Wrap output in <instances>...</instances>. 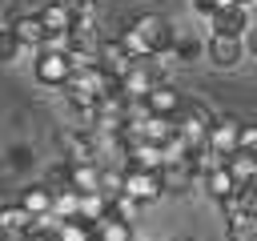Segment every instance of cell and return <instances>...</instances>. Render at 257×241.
<instances>
[{
    "mask_svg": "<svg viewBox=\"0 0 257 241\" xmlns=\"http://www.w3.org/2000/svg\"><path fill=\"white\" fill-rule=\"evenodd\" d=\"M128 24H133V28H137V36L145 40L149 56L173 52V44H177V32H173V24H169L165 16H157V12H141V16H133Z\"/></svg>",
    "mask_w": 257,
    "mask_h": 241,
    "instance_id": "cell-1",
    "label": "cell"
},
{
    "mask_svg": "<svg viewBox=\"0 0 257 241\" xmlns=\"http://www.w3.org/2000/svg\"><path fill=\"white\" fill-rule=\"evenodd\" d=\"M32 76L40 80V84H48V88H64V80L72 76V56L64 52V48H40V52H32Z\"/></svg>",
    "mask_w": 257,
    "mask_h": 241,
    "instance_id": "cell-2",
    "label": "cell"
},
{
    "mask_svg": "<svg viewBox=\"0 0 257 241\" xmlns=\"http://www.w3.org/2000/svg\"><path fill=\"white\" fill-rule=\"evenodd\" d=\"M124 193H133L141 205H153L161 201L165 189V169H149V165H128L124 161Z\"/></svg>",
    "mask_w": 257,
    "mask_h": 241,
    "instance_id": "cell-3",
    "label": "cell"
},
{
    "mask_svg": "<svg viewBox=\"0 0 257 241\" xmlns=\"http://www.w3.org/2000/svg\"><path fill=\"white\" fill-rule=\"evenodd\" d=\"M213 120H217V112H209L201 100H185V104H181V112H177V129H181V137H185L193 149L209 141Z\"/></svg>",
    "mask_w": 257,
    "mask_h": 241,
    "instance_id": "cell-4",
    "label": "cell"
},
{
    "mask_svg": "<svg viewBox=\"0 0 257 241\" xmlns=\"http://www.w3.org/2000/svg\"><path fill=\"white\" fill-rule=\"evenodd\" d=\"M137 60H141V56H133V48L116 36V40H104V44H100V60H96V64L104 68V76L124 80V76L133 72V64H137Z\"/></svg>",
    "mask_w": 257,
    "mask_h": 241,
    "instance_id": "cell-5",
    "label": "cell"
},
{
    "mask_svg": "<svg viewBox=\"0 0 257 241\" xmlns=\"http://www.w3.org/2000/svg\"><path fill=\"white\" fill-rule=\"evenodd\" d=\"M205 52H209V60L217 68H233L241 56H249L245 52V36H225V32H213L209 44H205Z\"/></svg>",
    "mask_w": 257,
    "mask_h": 241,
    "instance_id": "cell-6",
    "label": "cell"
},
{
    "mask_svg": "<svg viewBox=\"0 0 257 241\" xmlns=\"http://www.w3.org/2000/svg\"><path fill=\"white\" fill-rule=\"evenodd\" d=\"M157 80H165V72L157 68V60H153V56H141V60L133 64V72L124 76V92H128L133 100H145V96H149V88H153Z\"/></svg>",
    "mask_w": 257,
    "mask_h": 241,
    "instance_id": "cell-7",
    "label": "cell"
},
{
    "mask_svg": "<svg viewBox=\"0 0 257 241\" xmlns=\"http://www.w3.org/2000/svg\"><path fill=\"white\" fill-rule=\"evenodd\" d=\"M209 24H213V32H225V36H245V32L253 28L245 4H221V8L209 16Z\"/></svg>",
    "mask_w": 257,
    "mask_h": 241,
    "instance_id": "cell-8",
    "label": "cell"
},
{
    "mask_svg": "<svg viewBox=\"0 0 257 241\" xmlns=\"http://www.w3.org/2000/svg\"><path fill=\"white\" fill-rule=\"evenodd\" d=\"M141 104H145L149 112H161V116H177V112H181V104H185V96H181V92H177L169 80H157Z\"/></svg>",
    "mask_w": 257,
    "mask_h": 241,
    "instance_id": "cell-9",
    "label": "cell"
},
{
    "mask_svg": "<svg viewBox=\"0 0 257 241\" xmlns=\"http://www.w3.org/2000/svg\"><path fill=\"white\" fill-rule=\"evenodd\" d=\"M241 125H245V120H237V116H229V112H225V116H217V120H213V129H209V145H213V149H221V153L229 157L233 149H241Z\"/></svg>",
    "mask_w": 257,
    "mask_h": 241,
    "instance_id": "cell-10",
    "label": "cell"
},
{
    "mask_svg": "<svg viewBox=\"0 0 257 241\" xmlns=\"http://www.w3.org/2000/svg\"><path fill=\"white\" fill-rule=\"evenodd\" d=\"M201 185H205V193H209L213 201H225V197H237L245 181H241V177H237V173L229 169V161H225L221 169H213L209 177H201Z\"/></svg>",
    "mask_w": 257,
    "mask_h": 241,
    "instance_id": "cell-11",
    "label": "cell"
},
{
    "mask_svg": "<svg viewBox=\"0 0 257 241\" xmlns=\"http://www.w3.org/2000/svg\"><path fill=\"white\" fill-rule=\"evenodd\" d=\"M12 32L24 40V48H28V52H40V48L48 44V24L40 20V12H28V16H20V20L12 24Z\"/></svg>",
    "mask_w": 257,
    "mask_h": 241,
    "instance_id": "cell-12",
    "label": "cell"
},
{
    "mask_svg": "<svg viewBox=\"0 0 257 241\" xmlns=\"http://www.w3.org/2000/svg\"><path fill=\"white\" fill-rule=\"evenodd\" d=\"M64 149H68V165L96 161V133H92V129H76V133H68Z\"/></svg>",
    "mask_w": 257,
    "mask_h": 241,
    "instance_id": "cell-13",
    "label": "cell"
},
{
    "mask_svg": "<svg viewBox=\"0 0 257 241\" xmlns=\"http://www.w3.org/2000/svg\"><path fill=\"white\" fill-rule=\"evenodd\" d=\"M20 205H24L32 217H40V213H56V189H48L44 181H40V185H24Z\"/></svg>",
    "mask_w": 257,
    "mask_h": 241,
    "instance_id": "cell-14",
    "label": "cell"
},
{
    "mask_svg": "<svg viewBox=\"0 0 257 241\" xmlns=\"http://www.w3.org/2000/svg\"><path fill=\"white\" fill-rule=\"evenodd\" d=\"M40 20L48 24V32H72V28H76V16H72L68 0H48V4H40Z\"/></svg>",
    "mask_w": 257,
    "mask_h": 241,
    "instance_id": "cell-15",
    "label": "cell"
},
{
    "mask_svg": "<svg viewBox=\"0 0 257 241\" xmlns=\"http://www.w3.org/2000/svg\"><path fill=\"white\" fill-rule=\"evenodd\" d=\"M28 221H32V213L20 205V197L0 205V229H4V237H20V233L28 229Z\"/></svg>",
    "mask_w": 257,
    "mask_h": 241,
    "instance_id": "cell-16",
    "label": "cell"
},
{
    "mask_svg": "<svg viewBox=\"0 0 257 241\" xmlns=\"http://www.w3.org/2000/svg\"><path fill=\"white\" fill-rule=\"evenodd\" d=\"M193 181H201V177H197V169L189 161H169L165 165V189L169 193H189Z\"/></svg>",
    "mask_w": 257,
    "mask_h": 241,
    "instance_id": "cell-17",
    "label": "cell"
},
{
    "mask_svg": "<svg viewBox=\"0 0 257 241\" xmlns=\"http://www.w3.org/2000/svg\"><path fill=\"white\" fill-rule=\"evenodd\" d=\"M96 241H133V221L108 213L104 221H96Z\"/></svg>",
    "mask_w": 257,
    "mask_h": 241,
    "instance_id": "cell-18",
    "label": "cell"
},
{
    "mask_svg": "<svg viewBox=\"0 0 257 241\" xmlns=\"http://www.w3.org/2000/svg\"><path fill=\"white\" fill-rule=\"evenodd\" d=\"M225 237L229 241H257V213H237L225 221Z\"/></svg>",
    "mask_w": 257,
    "mask_h": 241,
    "instance_id": "cell-19",
    "label": "cell"
},
{
    "mask_svg": "<svg viewBox=\"0 0 257 241\" xmlns=\"http://www.w3.org/2000/svg\"><path fill=\"white\" fill-rule=\"evenodd\" d=\"M100 165L96 161H84V165H72V185L80 189V193H96L100 189Z\"/></svg>",
    "mask_w": 257,
    "mask_h": 241,
    "instance_id": "cell-20",
    "label": "cell"
},
{
    "mask_svg": "<svg viewBox=\"0 0 257 241\" xmlns=\"http://www.w3.org/2000/svg\"><path fill=\"white\" fill-rule=\"evenodd\" d=\"M229 169H233L241 181H253V177H257V153H253V149H233V153H229Z\"/></svg>",
    "mask_w": 257,
    "mask_h": 241,
    "instance_id": "cell-21",
    "label": "cell"
},
{
    "mask_svg": "<svg viewBox=\"0 0 257 241\" xmlns=\"http://www.w3.org/2000/svg\"><path fill=\"white\" fill-rule=\"evenodd\" d=\"M201 52H205V44H201L197 36H177V44H173V56H177L181 64H193Z\"/></svg>",
    "mask_w": 257,
    "mask_h": 241,
    "instance_id": "cell-22",
    "label": "cell"
},
{
    "mask_svg": "<svg viewBox=\"0 0 257 241\" xmlns=\"http://www.w3.org/2000/svg\"><path fill=\"white\" fill-rule=\"evenodd\" d=\"M100 193L112 201V197H120L124 193V169H104L100 173Z\"/></svg>",
    "mask_w": 257,
    "mask_h": 241,
    "instance_id": "cell-23",
    "label": "cell"
},
{
    "mask_svg": "<svg viewBox=\"0 0 257 241\" xmlns=\"http://www.w3.org/2000/svg\"><path fill=\"white\" fill-rule=\"evenodd\" d=\"M20 52H28V48H24V40H20L12 28H4V32H0V60H16Z\"/></svg>",
    "mask_w": 257,
    "mask_h": 241,
    "instance_id": "cell-24",
    "label": "cell"
},
{
    "mask_svg": "<svg viewBox=\"0 0 257 241\" xmlns=\"http://www.w3.org/2000/svg\"><path fill=\"white\" fill-rule=\"evenodd\" d=\"M44 185H48V189H56V193H60V189H68V185H72V165H68V161H64V165H52V169L44 173Z\"/></svg>",
    "mask_w": 257,
    "mask_h": 241,
    "instance_id": "cell-25",
    "label": "cell"
},
{
    "mask_svg": "<svg viewBox=\"0 0 257 241\" xmlns=\"http://www.w3.org/2000/svg\"><path fill=\"white\" fill-rule=\"evenodd\" d=\"M72 16H76V28H88L96 24V0H68Z\"/></svg>",
    "mask_w": 257,
    "mask_h": 241,
    "instance_id": "cell-26",
    "label": "cell"
},
{
    "mask_svg": "<svg viewBox=\"0 0 257 241\" xmlns=\"http://www.w3.org/2000/svg\"><path fill=\"white\" fill-rule=\"evenodd\" d=\"M137 209H141V201H137L133 193H120V197H112V217H124V221H133V217H137Z\"/></svg>",
    "mask_w": 257,
    "mask_h": 241,
    "instance_id": "cell-27",
    "label": "cell"
},
{
    "mask_svg": "<svg viewBox=\"0 0 257 241\" xmlns=\"http://www.w3.org/2000/svg\"><path fill=\"white\" fill-rule=\"evenodd\" d=\"M241 149H253V153H257V125H253V120L241 125Z\"/></svg>",
    "mask_w": 257,
    "mask_h": 241,
    "instance_id": "cell-28",
    "label": "cell"
},
{
    "mask_svg": "<svg viewBox=\"0 0 257 241\" xmlns=\"http://www.w3.org/2000/svg\"><path fill=\"white\" fill-rule=\"evenodd\" d=\"M245 52H249V56H257V20H253V28L245 32Z\"/></svg>",
    "mask_w": 257,
    "mask_h": 241,
    "instance_id": "cell-29",
    "label": "cell"
},
{
    "mask_svg": "<svg viewBox=\"0 0 257 241\" xmlns=\"http://www.w3.org/2000/svg\"><path fill=\"white\" fill-rule=\"evenodd\" d=\"M237 4H245V8H249V4H257V0H237Z\"/></svg>",
    "mask_w": 257,
    "mask_h": 241,
    "instance_id": "cell-30",
    "label": "cell"
},
{
    "mask_svg": "<svg viewBox=\"0 0 257 241\" xmlns=\"http://www.w3.org/2000/svg\"><path fill=\"white\" fill-rule=\"evenodd\" d=\"M173 241H193V237H173Z\"/></svg>",
    "mask_w": 257,
    "mask_h": 241,
    "instance_id": "cell-31",
    "label": "cell"
}]
</instances>
